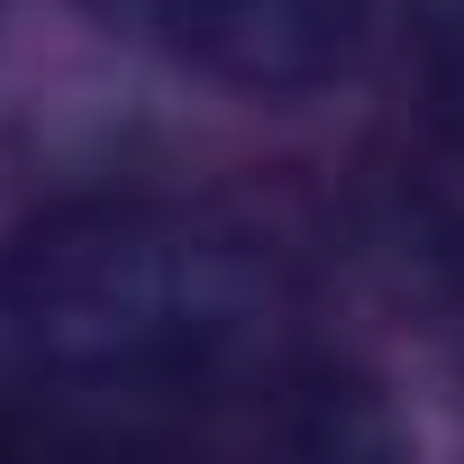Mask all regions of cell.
<instances>
[{
  "label": "cell",
  "mask_w": 464,
  "mask_h": 464,
  "mask_svg": "<svg viewBox=\"0 0 464 464\" xmlns=\"http://www.w3.org/2000/svg\"><path fill=\"white\" fill-rule=\"evenodd\" d=\"M410 28L428 55V82L446 110H464V0H410Z\"/></svg>",
  "instance_id": "3"
},
{
  "label": "cell",
  "mask_w": 464,
  "mask_h": 464,
  "mask_svg": "<svg viewBox=\"0 0 464 464\" xmlns=\"http://www.w3.org/2000/svg\"><path fill=\"white\" fill-rule=\"evenodd\" d=\"M0 319L37 382L155 428H227L265 446H392L373 392L337 364L301 265L227 209L101 191L19 227Z\"/></svg>",
  "instance_id": "1"
},
{
  "label": "cell",
  "mask_w": 464,
  "mask_h": 464,
  "mask_svg": "<svg viewBox=\"0 0 464 464\" xmlns=\"http://www.w3.org/2000/svg\"><path fill=\"white\" fill-rule=\"evenodd\" d=\"M146 28L246 101H319L364 64L382 0H137Z\"/></svg>",
  "instance_id": "2"
}]
</instances>
